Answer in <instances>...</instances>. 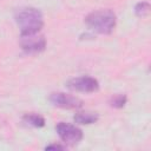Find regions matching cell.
Wrapping results in <instances>:
<instances>
[{
	"label": "cell",
	"mask_w": 151,
	"mask_h": 151,
	"mask_svg": "<svg viewBox=\"0 0 151 151\" xmlns=\"http://www.w3.org/2000/svg\"><path fill=\"white\" fill-rule=\"evenodd\" d=\"M14 19L20 28V35L40 33L44 26L42 13L34 7H21L15 11Z\"/></svg>",
	"instance_id": "cell-1"
},
{
	"label": "cell",
	"mask_w": 151,
	"mask_h": 151,
	"mask_svg": "<svg viewBox=\"0 0 151 151\" xmlns=\"http://www.w3.org/2000/svg\"><path fill=\"white\" fill-rule=\"evenodd\" d=\"M87 27L99 34H111L117 24V17L111 9H98L85 17Z\"/></svg>",
	"instance_id": "cell-2"
},
{
	"label": "cell",
	"mask_w": 151,
	"mask_h": 151,
	"mask_svg": "<svg viewBox=\"0 0 151 151\" xmlns=\"http://www.w3.org/2000/svg\"><path fill=\"white\" fill-rule=\"evenodd\" d=\"M55 131L58 133V136L60 137V139L67 144V145H76L79 142H81L84 134L83 131L70 123H65V122H60L55 125Z\"/></svg>",
	"instance_id": "cell-3"
},
{
	"label": "cell",
	"mask_w": 151,
	"mask_h": 151,
	"mask_svg": "<svg viewBox=\"0 0 151 151\" xmlns=\"http://www.w3.org/2000/svg\"><path fill=\"white\" fill-rule=\"evenodd\" d=\"M67 88L77 92H83V93H92L97 92L99 90V83L97 79L93 77L88 76H83V77H76L70 79L66 83Z\"/></svg>",
	"instance_id": "cell-4"
},
{
	"label": "cell",
	"mask_w": 151,
	"mask_h": 151,
	"mask_svg": "<svg viewBox=\"0 0 151 151\" xmlns=\"http://www.w3.org/2000/svg\"><path fill=\"white\" fill-rule=\"evenodd\" d=\"M20 46H21L22 51L28 54L40 53L46 47V39L40 33L20 35Z\"/></svg>",
	"instance_id": "cell-5"
},
{
	"label": "cell",
	"mask_w": 151,
	"mask_h": 151,
	"mask_svg": "<svg viewBox=\"0 0 151 151\" xmlns=\"http://www.w3.org/2000/svg\"><path fill=\"white\" fill-rule=\"evenodd\" d=\"M48 100L53 106L60 107V109H67V110H73V109H79L83 106V100L79 99L78 97L64 93V92H53L50 94Z\"/></svg>",
	"instance_id": "cell-6"
},
{
	"label": "cell",
	"mask_w": 151,
	"mask_h": 151,
	"mask_svg": "<svg viewBox=\"0 0 151 151\" xmlns=\"http://www.w3.org/2000/svg\"><path fill=\"white\" fill-rule=\"evenodd\" d=\"M98 118L99 116L96 112L83 111V112H77L73 117V120L80 125H90V124H94L98 120Z\"/></svg>",
	"instance_id": "cell-7"
},
{
	"label": "cell",
	"mask_w": 151,
	"mask_h": 151,
	"mask_svg": "<svg viewBox=\"0 0 151 151\" xmlns=\"http://www.w3.org/2000/svg\"><path fill=\"white\" fill-rule=\"evenodd\" d=\"M22 122L29 126H33V127H42L45 125L44 117L40 116L39 113H34V112L25 113L22 116Z\"/></svg>",
	"instance_id": "cell-8"
},
{
	"label": "cell",
	"mask_w": 151,
	"mask_h": 151,
	"mask_svg": "<svg viewBox=\"0 0 151 151\" xmlns=\"http://www.w3.org/2000/svg\"><path fill=\"white\" fill-rule=\"evenodd\" d=\"M126 101H127L126 94H124V93H118V94H113V96L110 98L109 104H110V106L113 107V109H122V107L125 106Z\"/></svg>",
	"instance_id": "cell-9"
},
{
	"label": "cell",
	"mask_w": 151,
	"mask_h": 151,
	"mask_svg": "<svg viewBox=\"0 0 151 151\" xmlns=\"http://www.w3.org/2000/svg\"><path fill=\"white\" fill-rule=\"evenodd\" d=\"M150 4L147 1H139L134 6V14L138 18H146L150 13Z\"/></svg>",
	"instance_id": "cell-10"
},
{
	"label": "cell",
	"mask_w": 151,
	"mask_h": 151,
	"mask_svg": "<svg viewBox=\"0 0 151 151\" xmlns=\"http://www.w3.org/2000/svg\"><path fill=\"white\" fill-rule=\"evenodd\" d=\"M45 150H66V145H61V144H50L45 146Z\"/></svg>",
	"instance_id": "cell-11"
}]
</instances>
